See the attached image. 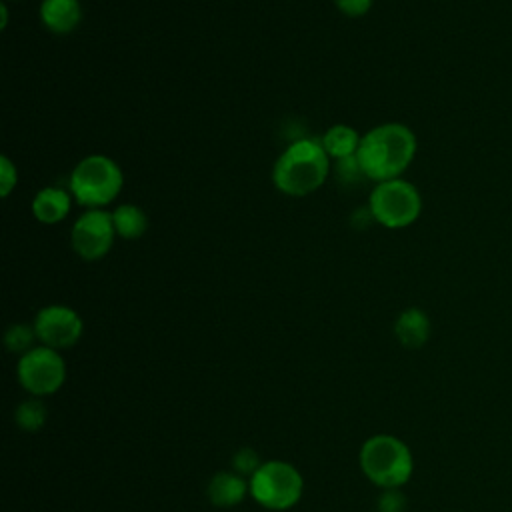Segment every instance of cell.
<instances>
[{"label":"cell","instance_id":"cell-1","mask_svg":"<svg viewBox=\"0 0 512 512\" xmlns=\"http://www.w3.org/2000/svg\"><path fill=\"white\" fill-rule=\"evenodd\" d=\"M418 150L412 128L402 122H382L362 134L356 160L366 180L384 182L402 178Z\"/></svg>","mask_w":512,"mask_h":512},{"label":"cell","instance_id":"cell-2","mask_svg":"<svg viewBox=\"0 0 512 512\" xmlns=\"http://www.w3.org/2000/svg\"><path fill=\"white\" fill-rule=\"evenodd\" d=\"M332 170V160L326 154L320 138H298L290 142L272 166V184L278 192L302 198L324 186Z\"/></svg>","mask_w":512,"mask_h":512},{"label":"cell","instance_id":"cell-3","mask_svg":"<svg viewBox=\"0 0 512 512\" xmlns=\"http://www.w3.org/2000/svg\"><path fill=\"white\" fill-rule=\"evenodd\" d=\"M122 186L124 172L120 164L98 152L80 158L68 176V190L74 202L86 210L106 208L120 196Z\"/></svg>","mask_w":512,"mask_h":512},{"label":"cell","instance_id":"cell-4","mask_svg":"<svg viewBox=\"0 0 512 512\" xmlns=\"http://www.w3.org/2000/svg\"><path fill=\"white\" fill-rule=\"evenodd\" d=\"M364 476L378 488L404 486L414 470V460L408 444L392 434L370 436L358 454Z\"/></svg>","mask_w":512,"mask_h":512},{"label":"cell","instance_id":"cell-5","mask_svg":"<svg viewBox=\"0 0 512 512\" xmlns=\"http://www.w3.org/2000/svg\"><path fill=\"white\" fill-rule=\"evenodd\" d=\"M372 220L388 230H400L414 224L422 212V196L406 178L376 182L368 196Z\"/></svg>","mask_w":512,"mask_h":512},{"label":"cell","instance_id":"cell-6","mask_svg":"<svg viewBox=\"0 0 512 512\" xmlns=\"http://www.w3.org/2000/svg\"><path fill=\"white\" fill-rule=\"evenodd\" d=\"M250 496L266 510L282 512L298 504L304 492V478L296 466L284 460L262 462L248 478Z\"/></svg>","mask_w":512,"mask_h":512},{"label":"cell","instance_id":"cell-7","mask_svg":"<svg viewBox=\"0 0 512 512\" xmlns=\"http://www.w3.org/2000/svg\"><path fill=\"white\" fill-rule=\"evenodd\" d=\"M18 382L32 396H50L58 392L66 380V362L62 354L48 346H34L18 358Z\"/></svg>","mask_w":512,"mask_h":512},{"label":"cell","instance_id":"cell-8","mask_svg":"<svg viewBox=\"0 0 512 512\" xmlns=\"http://www.w3.org/2000/svg\"><path fill=\"white\" fill-rule=\"evenodd\" d=\"M116 240L112 214L104 208L84 210L70 228V246L86 262L104 258Z\"/></svg>","mask_w":512,"mask_h":512},{"label":"cell","instance_id":"cell-9","mask_svg":"<svg viewBox=\"0 0 512 512\" xmlns=\"http://www.w3.org/2000/svg\"><path fill=\"white\" fill-rule=\"evenodd\" d=\"M32 326L36 330L38 342L58 352L72 348L84 332L82 316L66 304H48L40 308Z\"/></svg>","mask_w":512,"mask_h":512},{"label":"cell","instance_id":"cell-10","mask_svg":"<svg viewBox=\"0 0 512 512\" xmlns=\"http://www.w3.org/2000/svg\"><path fill=\"white\" fill-rule=\"evenodd\" d=\"M72 194L62 186H44L32 198V216L46 226L62 222L72 210Z\"/></svg>","mask_w":512,"mask_h":512},{"label":"cell","instance_id":"cell-11","mask_svg":"<svg viewBox=\"0 0 512 512\" xmlns=\"http://www.w3.org/2000/svg\"><path fill=\"white\" fill-rule=\"evenodd\" d=\"M38 16L52 34H70L82 22V4L80 0H42Z\"/></svg>","mask_w":512,"mask_h":512},{"label":"cell","instance_id":"cell-12","mask_svg":"<svg viewBox=\"0 0 512 512\" xmlns=\"http://www.w3.org/2000/svg\"><path fill=\"white\" fill-rule=\"evenodd\" d=\"M430 330L432 324L428 314L416 306L402 310L394 320V336L408 350L422 348L430 338Z\"/></svg>","mask_w":512,"mask_h":512},{"label":"cell","instance_id":"cell-13","mask_svg":"<svg viewBox=\"0 0 512 512\" xmlns=\"http://www.w3.org/2000/svg\"><path fill=\"white\" fill-rule=\"evenodd\" d=\"M206 494L214 506L232 508L250 494V484L234 470H220L210 478Z\"/></svg>","mask_w":512,"mask_h":512},{"label":"cell","instance_id":"cell-14","mask_svg":"<svg viewBox=\"0 0 512 512\" xmlns=\"http://www.w3.org/2000/svg\"><path fill=\"white\" fill-rule=\"evenodd\" d=\"M360 140H362V134L356 128H352L350 124H344V122L332 124L320 136V142H322V146H324V150H326V154L330 156L332 162L356 156Z\"/></svg>","mask_w":512,"mask_h":512},{"label":"cell","instance_id":"cell-15","mask_svg":"<svg viewBox=\"0 0 512 512\" xmlns=\"http://www.w3.org/2000/svg\"><path fill=\"white\" fill-rule=\"evenodd\" d=\"M110 214L116 236L122 240H138L148 230V216L138 204L122 202Z\"/></svg>","mask_w":512,"mask_h":512},{"label":"cell","instance_id":"cell-16","mask_svg":"<svg viewBox=\"0 0 512 512\" xmlns=\"http://www.w3.org/2000/svg\"><path fill=\"white\" fill-rule=\"evenodd\" d=\"M46 416V404L38 396L22 400L14 410V422L24 432H38L46 424Z\"/></svg>","mask_w":512,"mask_h":512},{"label":"cell","instance_id":"cell-17","mask_svg":"<svg viewBox=\"0 0 512 512\" xmlns=\"http://www.w3.org/2000/svg\"><path fill=\"white\" fill-rule=\"evenodd\" d=\"M36 330L32 324H24V322H16L10 324L4 332V346L14 352V354H26L28 350L34 348L36 342Z\"/></svg>","mask_w":512,"mask_h":512},{"label":"cell","instance_id":"cell-18","mask_svg":"<svg viewBox=\"0 0 512 512\" xmlns=\"http://www.w3.org/2000/svg\"><path fill=\"white\" fill-rule=\"evenodd\" d=\"M260 456L252 450V448H240V450H236L234 452V456H232V470L236 472V474H240V476H252L258 468H260Z\"/></svg>","mask_w":512,"mask_h":512},{"label":"cell","instance_id":"cell-19","mask_svg":"<svg viewBox=\"0 0 512 512\" xmlns=\"http://www.w3.org/2000/svg\"><path fill=\"white\" fill-rule=\"evenodd\" d=\"M408 500L400 488H386L376 500V512H406Z\"/></svg>","mask_w":512,"mask_h":512},{"label":"cell","instance_id":"cell-20","mask_svg":"<svg viewBox=\"0 0 512 512\" xmlns=\"http://www.w3.org/2000/svg\"><path fill=\"white\" fill-rule=\"evenodd\" d=\"M18 186V168L16 164L2 154L0 156V196L8 198Z\"/></svg>","mask_w":512,"mask_h":512},{"label":"cell","instance_id":"cell-21","mask_svg":"<svg viewBox=\"0 0 512 512\" xmlns=\"http://www.w3.org/2000/svg\"><path fill=\"white\" fill-rule=\"evenodd\" d=\"M336 174L340 180L344 182H358V180H366L362 170H360V164L356 160V156L352 158H344V160H338L336 162Z\"/></svg>","mask_w":512,"mask_h":512},{"label":"cell","instance_id":"cell-22","mask_svg":"<svg viewBox=\"0 0 512 512\" xmlns=\"http://www.w3.org/2000/svg\"><path fill=\"white\" fill-rule=\"evenodd\" d=\"M336 8L348 18H360L370 12L374 0H334Z\"/></svg>","mask_w":512,"mask_h":512},{"label":"cell","instance_id":"cell-23","mask_svg":"<svg viewBox=\"0 0 512 512\" xmlns=\"http://www.w3.org/2000/svg\"><path fill=\"white\" fill-rule=\"evenodd\" d=\"M6 26H8V6L6 2H0V28L6 30Z\"/></svg>","mask_w":512,"mask_h":512},{"label":"cell","instance_id":"cell-24","mask_svg":"<svg viewBox=\"0 0 512 512\" xmlns=\"http://www.w3.org/2000/svg\"><path fill=\"white\" fill-rule=\"evenodd\" d=\"M6 2V0H4ZM10 2H18V0H10Z\"/></svg>","mask_w":512,"mask_h":512}]
</instances>
